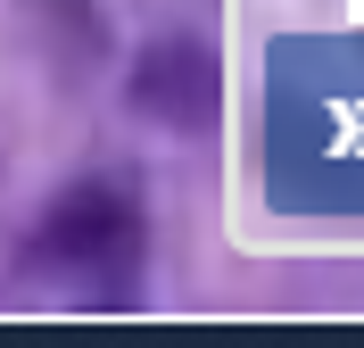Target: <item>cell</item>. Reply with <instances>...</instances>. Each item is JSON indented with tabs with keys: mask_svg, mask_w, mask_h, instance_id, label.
Masks as SVG:
<instances>
[{
	"mask_svg": "<svg viewBox=\"0 0 364 348\" xmlns=\"http://www.w3.org/2000/svg\"><path fill=\"white\" fill-rule=\"evenodd\" d=\"M133 208L124 199H108V191H83V199H67V208L50 216L42 232V257H75V274H124L133 265Z\"/></svg>",
	"mask_w": 364,
	"mask_h": 348,
	"instance_id": "cell-1",
	"label": "cell"
}]
</instances>
